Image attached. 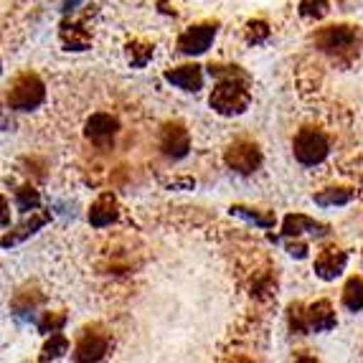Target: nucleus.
<instances>
[{
	"mask_svg": "<svg viewBox=\"0 0 363 363\" xmlns=\"http://www.w3.org/2000/svg\"><path fill=\"white\" fill-rule=\"evenodd\" d=\"M208 72H211V77H218V84L213 86L211 97H208L213 112L224 117L244 115L252 104L247 74L239 67H218V64H211Z\"/></svg>",
	"mask_w": 363,
	"mask_h": 363,
	"instance_id": "obj_1",
	"label": "nucleus"
},
{
	"mask_svg": "<svg viewBox=\"0 0 363 363\" xmlns=\"http://www.w3.org/2000/svg\"><path fill=\"white\" fill-rule=\"evenodd\" d=\"M43 99H46V84L36 74H21L8 91V107L18 109V112H30V109L41 107Z\"/></svg>",
	"mask_w": 363,
	"mask_h": 363,
	"instance_id": "obj_2",
	"label": "nucleus"
},
{
	"mask_svg": "<svg viewBox=\"0 0 363 363\" xmlns=\"http://www.w3.org/2000/svg\"><path fill=\"white\" fill-rule=\"evenodd\" d=\"M315 46L330 56L353 54L358 46V30L353 26H328L315 33Z\"/></svg>",
	"mask_w": 363,
	"mask_h": 363,
	"instance_id": "obj_3",
	"label": "nucleus"
},
{
	"mask_svg": "<svg viewBox=\"0 0 363 363\" xmlns=\"http://www.w3.org/2000/svg\"><path fill=\"white\" fill-rule=\"evenodd\" d=\"M292 150H295V157L303 165H318L330 152V143H328V138L320 130L303 128L292 140Z\"/></svg>",
	"mask_w": 363,
	"mask_h": 363,
	"instance_id": "obj_4",
	"label": "nucleus"
},
{
	"mask_svg": "<svg viewBox=\"0 0 363 363\" xmlns=\"http://www.w3.org/2000/svg\"><path fill=\"white\" fill-rule=\"evenodd\" d=\"M224 160L234 173H239V176H252V173L262 165V150L255 145V143L239 140V143L229 145Z\"/></svg>",
	"mask_w": 363,
	"mask_h": 363,
	"instance_id": "obj_5",
	"label": "nucleus"
},
{
	"mask_svg": "<svg viewBox=\"0 0 363 363\" xmlns=\"http://www.w3.org/2000/svg\"><path fill=\"white\" fill-rule=\"evenodd\" d=\"M216 23H201V26H191L188 30H183L181 36H178V49L181 54L188 56H199V54H206L208 46L213 43L216 38Z\"/></svg>",
	"mask_w": 363,
	"mask_h": 363,
	"instance_id": "obj_6",
	"label": "nucleus"
},
{
	"mask_svg": "<svg viewBox=\"0 0 363 363\" xmlns=\"http://www.w3.org/2000/svg\"><path fill=\"white\" fill-rule=\"evenodd\" d=\"M160 150L165 157H173V160H181L191 150V138H188V130L183 128L181 122H168L160 133Z\"/></svg>",
	"mask_w": 363,
	"mask_h": 363,
	"instance_id": "obj_7",
	"label": "nucleus"
},
{
	"mask_svg": "<svg viewBox=\"0 0 363 363\" xmlns=\"http://www.w3.org/2000/svg\"><path fill=\"white\" fill-rule=\"evenodd\" d=\"M117 130H120V122H117L112 115H107V112H97V115H91L84 125L86 140L94 143V145H99V147H107L109 143L115 140Z\"/></svg>",
	"mask_w": 363,
	"mask_h": 363,
	"instance_id": "obj_8",
	"label": "nucleus"
},
{
	"mask_svg": "<svg viewBox=\"0 0 363 363\" xmlns=\"http://www.w3.org/2000/svg\"><path fill=\"white\" fill-rule=\"evenodd\" d=\"M109 353V338L104 333H91L84 330L82 338L77 340V348H74V361L86 363V361H102Z\"/></svg>",
	"mask_w": 363,
	"mask_h": 363,
	"instance_id": "obj_9",
	"label": "nucleus"
},
{
	"mask_svg": "<svg viewBox=\"0 0 363 363\" xmlns=\"http://www.w3.org/2000/svg\"><path fill=\"white\" fill-rule=\"evenodd\" d=\"M345 264H348V255H345L343 249L328 247L315 257V274L320 279H325V282H333L335 277L343 274Z\"/></svg>",
	"mask_w": 363,
	"mask_h": 363,
	"instance_id": "obj_10",
	"label": "nucleus"
},
{
	"mask_svg": "<svg viewBox=\"0 0 363 363\" xmlns=\"http://www.w3.org/2000/svg\"><path fill=\"white\" fill-rule=\"evenodd\" d=\"M330 231L328 224H320L315 218L305 216V213H287L285 221H282V236L292 239V236H303V234H313V236H325Z\"/></svg>",
	"mask_w": 363,
	"mask_h": 363,
	"instance_id": "obj_11",
	"label": "nucleus"
},
{
	"mask_svg": "<svg viewBox=\"0 0 363 363\" xmlns=\"http://www.w3.org/2000/svg\"><path fill=\"white\" fill-rule=\"evenodd\" d=\"M117 218H120V206H117L115 194L104 191V194L99 196L94 203H91V208H89V224L94 226V229H104V226L115 224Z\"/></svg>",
	"mask_w": 363,
	"mask_h": 363,
	"instance_id": "obj_12",
	"label": "nucleus"
},
{
	"mask_svg": "<svg viewBox=\"0 0 363 363\" xmlns=\"http://www.w3.org/2000/svg\"><path fill=\"white\" fill-rule=\"evenodd\" d=\"M165 82L183 91H199L203 86V69L199 64H183V67L168 69L165 72Z\"/></svg>",
	"mask_w": 363,
	"mask_h": 363,
	"instance_id": "obj_13",
	"label": "nucleus"
},
{
	"mask_svg": "<svg viewBox=\"0 0 363 363\" xmlns=\"http://www.w3.org/2000/svg\"><path fill=\"white\" fill-rule=\"evenodd\" d=\"M305 313H308L310 333H328V330H333L335 323H338L333 305L328 303V300H318V303L308 305V308H305Z\"/></svg>",
	"mask_w": 363,
	"mask_h": 363,
	"instance_id": "obj_14",
	"label": "nucleus"
},
{
	"mask_svg": "<svg viewBox=\"0 0 363 363\" xmlns=\"http://www.w3.org/2000/svg\"><path fill=\"white\" fill-rule=\"evenodd\" d=\"M26 221L18 226V229L13 231V234H6L3 236V247H13V244H18V242H23V239H28L30 234H36L41 226H46L51 221V213L49 211H30V213H26Z\"/></svg>",
	"mask_w": 363,
	"mask_h": 363,
	"instance_id": "obj_15",
	"label": "nucleus"
},
{
	"mask_svg": "<svg viewBox=\"0 0 363 363\" xmlns=\"http://www.w3.org/2000/svg\"><path fill=\"white\" fill-rule=\"evenodd\" d=\"M59 38H61V46L67 51H86L91 46V33L82 23L64 21L59 30Z\"/></svg>",
	"mask_w": 363,
	"mask_h": 363,
	"instance_id": "obj_16",
	"label": "nucleus"
},
{
	"mask_svg": "<svg viewBox=\"0 0 363 363\" xmlns=\"http://www.w3.org/2000/svg\"><path fill=\"white\" fill-rule=\"evenodd\" d=\"M356 199V191L351 188H325L320 194H315L313 201L318 206L323 208H330V206H345V203H351Z\"/></svg>",
	"mask_w": 363,
	"mask_h": 363,
	"instance_id": "obj_17",
	"label": "nucleus"
},
{
	"mask_svg": "<svg viewBox=\"0 0 363 363\" xmlns=\"http://www.w3.org/2000/svg\"><path fill=\"white\" fill-rule=\"evenodd\" d=\"M64 353H69V338L61 330H56V333H51V338L43 343L41 348V356H38V361L46 363V361H56V358H61Z\"/></svg>",
	"mask_w": 363,
	"mask_h": 363,
	"instance_id": "obj_18",
	"label": "nucleus"
},
{
	"mask_svg": "<svg viewBox=\"0 0 363 363\" xmlns=\"http://www.w3.org/2000/svg\"><path fill=\"white\" fill-rule=\"evenodd\" d=\"M231 216H239L244 218V221H252V224L262 226V229H272L274 226V213L272 211H257V208H247V206H239V203H234V206L229 208Z\"/></svg>",
	"mask_w": 363,
	"mask_h": 363,
	"instance_id": "obj_19",
	"label": "nucleus"
},
{
	"mask_svg": "<svg viewBox=\"0 0 363 363\" xmlns=\"http://www.w3.org/2000/svg\"><path fill=\"white\" fill-rule=\"evenodd\" d=\"M125 54H128V61L133 64L135 69H143L150 64L152 54H155V49H152V43H145V41H130L128 46H125Z\"/></svg>",
	"mask_w": 363,
	"mask_h": 363,
	"instance_id": "obj_20",
	"label": "nucleus"
},
{
	"mask_svg": "<svg viewBox=\"0 0 363 363\" xmlns=\"http://www.w3.org/2000/svg\"><path fill=\"white\" fill-rule=\"evenodd\" d=\"M343 305L351 313L363 310V279L361 277H351L343 287Z\"/></svg>",
	"mask_w": 363,
	"mask_h": 363,
	"instance_id": "obj_21",
	"label": "nucleus"
},
{
	"mask_svg": "<svg viewBox=\"0 0 363 363\" xmlns=\"http://www.w3.org/2000/svg\"><path fill=\"white\" fill-rule=\"evenodd\" d=\"M38 206H41V196H38V191L33 186H23L16 191V208L21 213L36 211Z\"/></svg>",
	"mask_w": 363,
	"mask_h": 363,
	"instance_id": "obj_22",
	"label": "nucleus"
},
{
	"mask_svg": "<svg viewBox=\"0 0 363 363\" xmlns=\"http://www.w3.org/2000/svg\"><path fill=\"white\" fill-rule=\"evenodd\" d=\"M287 320H290V330L297 335H310L308 328V313H305V305L292 303L290 310H287Z\"/></svg>",
	"mask_w": 363,
	"mask_h": 363,
	"instance_id": "obj_23",
	"label": "nucleus"
},
{
	"mask_svg": "<svg viewBox=\"0 0 363 363\" xmlns=\"http://www.w3.org/2000/svg\"><path fill=\"white\" fill-rule=\"evenodd\" d=\"M330 11V0H300V16L303 18L320 21Z\"/></svg>",
	"mask_w": 363,
	"mask_h": 363,
	"instance_id": "obj_24",
	"label": "nucleus"
},
{
	"mask_svg": "<svg viewBox=\"0 0 363 363\" xmlns=\"http://www.w3.org/2000/svg\"><path fill=\"white\" fill-rule=\"evenodd\" d=\"M43 303V295H38L36 290H23V292H18V297L13 300V310L16 313H30V310L36 308V305H41Z\"/></svg>",
	"mask_w": 363,
	"mask_h": 363,
	"instance_id": "obj_25",
	"label": "nucleus"
},
{
	"mask_svg": "<svg viewBox=\"0 0 363 363\" xmlns=\"http://www.w3.org/2000/svg\"><path fill=\"white\" fill-rule=\"evenodd\" d=\"M36 325H38L41 333L51 335V333H56V330H61V328L67 325V315L64 313H43L41 320H38Z\"/></svg>",
	"mask_w": 363,
	"mask_h": 363,
	"instance_id": "obj_26",
	"label": "nucleus"
},
{
	"mask_svg": "<svg viewBox=\"0 0 363 363\" xmlns=\"http://www.w3.org/2000/svg\"><path fill=\"white\" fill-rule=\"evenodd\" d=\"M244 36H247L249 43H262L269 38V26L264 21H249L247 28H244Z\"/></svg>",
	"mask_w": 363,
	"mask_h": 363,
	"instance_id": "obj_27",
	"label": "nucleus"
},
{
	"mask_svg": "<svg viewBox=\"0 0 363 363\" xmlns=\"http://www.w3.org/2000/svg\"><path fill=\"white\" fill-rule=\"evenodd\" d=\"M287 252H290V257H295V259H305V257H308V244L305 242H290L287 244Z\"/></svg>",
	"mask_w": 363,
	"mask_h": 363,
	"instance_id": "obj_28",
	"label": "nucleus"
},
{
	"mask_svg": "<svg viewBox=\"0 0 363 363\" xmlns=\"http://www.w3.org/2000/svg\"><path fill=\"white\" fill-rule=\"evenodd\" d=\"M82 3H84V0H64V8H61V11H64L69 16V13L77 11V8L82 6Z\"/></svg>",
	"mask_w": 363,
	"mask_h": 363,
	"instance_id": "obj_29",
	"label": "nucleus"
},
{
	"mask_svg": "<svg viewBox=\"0 0 363 363\" xmlns=\"http://www.w3.org/2000/svg\"><path fill=\"white\" fill-rule=\"evenodd\" d=\"M8 224H11V211H8V199H3V226L8 229Z\"/></svg>",
	"mask_w": 363,
	"mask_h": 363,
	"instance_id": "obj_30",
	"label": "nucleus"
}]
</instances>
